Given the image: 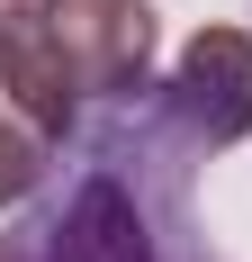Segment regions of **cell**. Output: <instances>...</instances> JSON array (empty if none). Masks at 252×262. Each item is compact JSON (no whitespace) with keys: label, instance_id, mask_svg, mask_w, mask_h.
<instances>
[{"label":"cell","instance_id":"6","mask_svg":"<svg viewBox=\"0 0 252 262\" xmlns=\"http://www.w3.org/2000/svg\"><path fill=\"white\" fill-rule=\"evenodd\" d=\"M0 262H9V244H0Z\"/></svg>","mask_w":252,"mask_h":262},{"label":"cell","instance_id":"4","mask_svg":"<svg viewBox=\"0 0 252 262\" xmlns=\"http://www.w3.org/2000/svg\"><path fill=\"white\" fill-rule=\"evenodd\" d=\"M45 154H54V145H45L36 127H27V118H18L9 100H0V208H18L27 190L45 181Z\"/></svg>","mask_w":252,"mask_h":262},{"label":"cell","instance_id":"5","mask_svg":"<svg viewBox=\"0 0 252 262\" xmlns=\"http://www.w3.org/2000/svg\"><path fill=\"white\" fill-rule=\"evenodd\" d=\"M0 9H54V0H0Z\"/></svg>","mask_w":252,"mask_h":262},{"label":"cell","instance_id":"2","mask_svg":"<svg viewBox=\"0 0 252 262\" xmlns=\"http://www.w3.org/2000/svg\"><path fill=\"white\" fill-rule=\"evenodd\" d=\"M54 46L72 63L81 100H135L153 81V46H162V18L153 0H54Z\"/></svg>","mask_w":252,"mask_h":262},{"label":"cell","instance_id":"1","mask_svg":"<svg viewBox=\"0 0 252 262\" xmlns=\"http://www.w3.org/2000/svg\"><path fill=\"white\" fill-rule=\"evenodd\" d=\"M162 108L198 154L243 145L252 136V27H198L162 81Z\"/></svg>","mask_w":252,"mask_h":262},{"label":"cell","instance_id":"3","mask_svg":"<svg viewBox=\"0 0 252 262\" xmlns=\"http://www.w3.org/2000/svg\"><path fill=\"white\" fill-rule=\"evenodd\" d=\"M0 100L18 108L45 145H63L81 127V81L63 63V46H54L45 9H0Z\"/></svg>","mask_w":252,"mask_h":262}]
</instances>
